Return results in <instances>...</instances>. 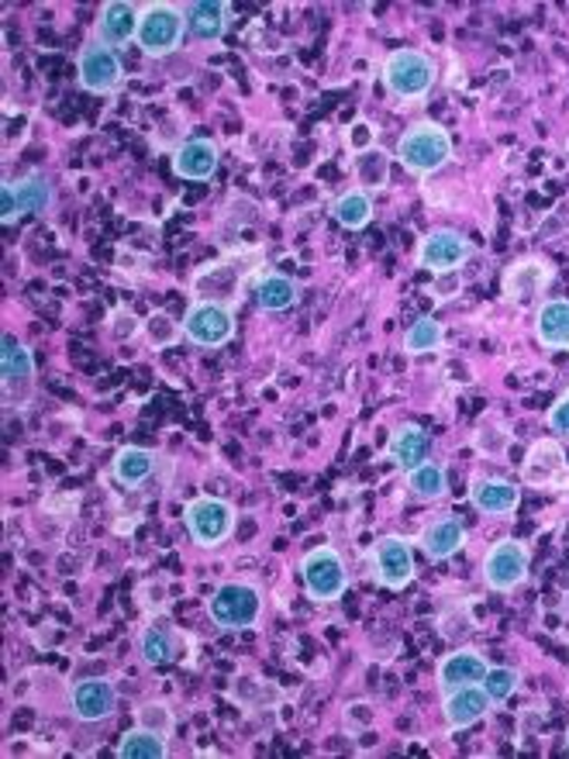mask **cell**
Segmentation results:
<instances>
[{
    "mask_svg": "<svg viewBox=\"0 0 569 759\" xmlns=\"http://www.w3.org/2000/svg\"><path fill=\"white\" fill-rule=\"evenodd\" d=\"M208 611H211V622L218 629H228V632L252 629L263 614V594L255 583L232 580V583H221L214 590V598L208 601Z\"/></svg>",
    "mask_w": 569,
    "mask_h": 759,
    "instance_id": "3957f363",
    "label": "cell"
},
{
    "mask_svg": "<svg viewBox=\"0 0 569 759\" xmlns=\"http://www.w3.org/2000/svg\"><path fill=\"white\" fill-rule=\"evenodd\" d=\"M138 18H141V8L131 4V0H107V4L101 8V18H97V42H104L110 49H122V45L135 42Z\"/></svg>",
    "mask_w": 569,
    "mask_h": 759,
    "instance_id": "ac0fdd59",
    "label": "cell"
},
{
    "mask_svg": "<svg viewBox=\"0 0 569 759\" xmlns=\"http://www.w3.org/2000/svg\"><path fill=\"white\" fill-rule=\"evenodd\" d=\"M518 684H521L518 670H510V666H491L487 673H483V681H480V687L491 694L494 705H500V700H507L510 694H515Z\"/></svg>",
    "mask_w": 569,
    "mask_h": 759,
    "instance_id": "e575fe53",
    "label": "cell"
},
{
    "mask_svg": "<svg viewBox=\"0 0 569 759\" xmlns=\"http://www.w3.org/2000/svg\"><path fill=\"white\" fill-rule=\"evenodd\" d=\"M138 328H141V325H138V318H135V315H128V312H118V315L110 318V335H114V339H118V342L135 339Z\"/></svg>",
    "mask_w": 569,
    "mask_h": 759,
    "instance_id": "ab89813d",
    "label": "cell"
},
{
    "mask_svg": "<svg viewBox=\"0 0 569 759\" xmlns=\"http://www.w3.org/2000/svg\"><path fill=\"white\" fill-rule=\"evenodd\" d=\"M473 445H476V453L480 456H487V460H504L507 456V445H510V429L504 425V421L497 414H487L476 425L473 432Z\"/></svg>",
    "mask_w": 569,
    "mask_h": 759,
    "instance_id": "1f68e13d",
    "label": "cell"
},
{
    "mask_svg": "<svg viewBox=\"0 0 569 759\" xmlns=\"http://www.w3.org/2000/svg\"><path fill=\"white\" fill-rule=\"evenodd\" d=\"M491 670V663L483 660L480 650H452L449 656H442L439 663V687L442 694L455 691V687H466V684H480L483 673Z\"/></svg>",
    "mask_w": 569,
    "mask_h": 759,
    "instance_id": "44dd1931",
    "label": "cell"
},
{
    "mask_svg": "<svg viewBox=\"0 0 569 759\" xmlns=\"http://www.w3.org/2000/svg\"><path fill=\"white\" fill-rule=\"evenodd\" d=\"M369 567H373V577L387 587V590H404L414 583V542L404 536H383L377 539L373 552H369Z\"/></svg>",
    "mask_w": 569,
    "mask_h": 759,
    "instance_id": "7c38bea8",
    "label": "cell"
},
{
    "mask_svg": "<svg viewBox=\"0 0 569 759\" xmlns=\"http://www.w3.org/2000/svg\"><path fill=\"white\" fill-rule=\"evenodd\" d=\"M180 331L193 346L218 349L235 335V307L224 301H197L183 315Z\"/></svg>",
    "mask_w": 569,
    "mask_h": 759,
    "instance_id": "52a82bcc",
    "label": "cell"
},
{
    "mask_svg": "<svg viewBox=\"0 0 569 759\" xmlns=\"http://www.w3.org/2000/svg\"><path fill=\"white\" fill-rule=\"evenodd\" d=\"M528 567H531V552L525 549V542L500 539L483 556V580L497 594H507V590H515L528 580Z\"/></svg>",
    "mask_w": 569,
    "mask_h": 759,
    "instance_id": "8fae6325",
    "label": "cell"
},
{
    "mask_svg": "<svg viewBox=\"0 0 569 759\" xmlns=\"http://www.w3.org/2000/svg\"><path fill=\"white\" fill-rule=\"evenodd\" d=\"M408 491L414 500H442L449 494V473L442 463L424 460L414 470H408Z\"/></svg>",
    "mask_w": 569,
    "mask_h": 759,
    "instance_id": "f1b7e54d",
    "label": "cell"
},
{
    "mask_svg": "<svg viewBox=\"0 0 569 759\" xmlns=\"http://www.w3.org/2000/svg\"><path fill=\"white\" fill-rule=\"evenodd\" d=\"M252 297H255V304L263 307V312H273L276 315V312H287V307L297 304L301 287L294 284L291 276L260 270V273H255V280H252Z\"/></svg>",
    "mask_w": 569,
    "mask_h": 759,
    "instance_id": "d4e9b609",
    "label": "cell"
},
{
    "mask_svg": "<svg viewBox=\"0 0 569 759\" xmlns=\"http://www.w3.org/2000/svg\"><path fill=\"white\" fill-rule=\"evenodd\" d=\"M138 653H141V660L152 663V666L173 663V660H180V635L169 625H162V622H152V625L141 629V635H138Z\"/></svg>",
    "mask_w": 569,
    "mask_h": 759,
    "instance_id": "83f0119b",
    "label": "cell"
},
{
    "mask_svg": "<svg viewBox=\"0 0 569 759\" xmlns=\"http://www.w3.org/2000/svg\"><path fill=\"white\" fill-rule=\"evenodd\" d=\"M187 35V14L177 4H146L138 18V49L146 55H169L183 45Z\"/></svg>",
    "mask_w": 569,
    "mask_h": 759,
    "instance_id": "277c9868",
    "label": "cell"
},
{
    "mask_svg": "<svg viewBox=\"0 0 569 759\" xmlns=\"http://www.w3.org/2000/svg\"><path fill=\"white\" fill-rule=\"evenodd\" d=\"M470 500L480 515L504 518V515H515V508L521 504V491L515 484L500 481V476H476L470 484Z\"/></svg>",
    "mask_w": 569,
    "mask_h": 759,
    "instance_id": "d6986e66",
    "label": "cell"
},
{
    "mask_svg": "<svg viewBox=\"0 0 569 759\" xmlns=\"http://www.w3.org/2000/svg\"><path fill=\"white\" fill-rule=\"evenodd\" d=\"M473 260V242L455 229H435L418 242L414 263L435 276H449Z\"/></svg>",
    "mask_w": 569,
    "mask_h": 759,
    "instance_id": "9c48e42d",
    "label": "cell"
},
{
    "mask_svg": "<svg viewBox=\"0 0 569 759\" xmlns=\"http://www.w3.org/2000/svg\"><path fill=\"white\" fill-rule=\"evenodd\" d=\"M187 14V32L201 42H218L228 28V18H232V4L224 0H193V4L183 8Z\"/></svg>",
    "mask_w": 569,
    "mask_h": 759,
    "instance_id": "603a6c76",
    "label": "cell"
},
{
    "mask_svg": "<svg viewBox=\"0 0 569 759\" xmlns=\"http://www.w3.org/2000/svg\"><path fill=\"white\" fill-rule=\"evenodd\" d=\"M556 280V270L549 260L542 256H525L518 263H510L504 270V280H500V291H504V301L515 304V307H531L538 297H542L549 291V284Z\"/></svg>",
    "mask_w": 569,
    "mask_h": 759,
    "instance_id": "30bf717a",
    "label": "cell"
},
{
    "mask_svg": "<svg viewBox=\"0 0 569 759\" xmlns=\"http://www.w3.org/2000/svg\"><path fill=\"white\" fill-rule=\"evenodd\" d=\"M70 708L80 721H107L118 708V691L107 677H87L70 687Z\"/></svg>",
    "mask_w": 569,
    "mask_h": 759,
    "instance_id": "2e32d148",
    "label": "cell"
},
{
    "mask_svg": "<svg viewBox=\"0 0 569 759\" xmlns=\"http://www.w3.org/2000/svg\"><path fill=\"white\" fill-rule=\"evenodd\" d=\"M349 149L356 152V156H362V152H369V149H377V131L369 128V122H356L352 128H349Z\"/></svg>",
    "mask_w": 569,
    "mask_h": 759,
    "instance_id": "74e56055",
    "label": "cell"
},
{
    "mask_svg": "<svg viewBox=\"0 0 569 759\" xmlns=\"http://www.w3.org/2000/svg\"><path fill=\"white\" fill-rule=\"evenodd\" d=\"M521 481L528 487H569V466H566V453L556 439H538L521 463Z\"/></svg>",
    "mask_w": 569,
    "mask_h": 759,
    "instance_id": "9a60e30c",
    "label": "cell"
},
{
    "mask_svg": "<svg viewBox=\"0 0 569 759\" xmlns=\"http://www.w3.org/2000/svg\"><path fill=\"white\" fill-rule=\"evenodd\" d=\"M331 214H335V221L341 224V229L359 232V229H366V224H369V218H373V197H369L366 190H359V187H352L331 204Z\"/></svg>",
    "mask_w": 569,
    "mask_h": 759,
    "instance_id": "f546056e",
    "label": "cell"
},
{
    "mask_svg": "<svg viewBox=\"0 0 569 759\" xmlns=\"http://www.w3.org/2000/svg\"><path fill=\"white\" fill-rule=\"evenodd\" d=\"M156 466H159L156 453H149V449H141V445L118 449V453H114V463H110L118 484H125V487H141L156 473Z\"/></svg>",
    "mask_w": 569,
    "mask_h": 759,
    "instance_id": "484cf974",
    "label": "cell"
},
{
    "mask_svg": "<svg viewBox=\"0 0 569 759\" xmlns=\"http://www.w3.org/2000/svg\"><path fill=\"white\" fill-rule=\"evenodd\" d=\"M535 339L546 349H569V301L552 297L535 312Z\"/></svg>",
    "mask_w": 569,
    "mask_h": 759,
    "instance_id": "cb8c5ba5",
    "label": "cell"
},
{
    "mask_svg": "<svg viewBox=\"0 0 569 759\" xmlns=\"http://www.w3.org/2000/svg\"><path fill=\"white\" fill-rule=\"evenodd\" d=\"M418 546L421 552L432 559V563H442V559L455 556L463 546H466V528L460 518L452 515H442L435 521H429L421 531H418Z\"/></svg>",
    "mask_w": 569,
    "mask_h": 759,
    "instance_id": "ffe728a7",
    "label": "cell"
},
{
    "mask_svg": "<svg viewBox=\"0 0 569 759\" xmlns=\"http://www.w3.org/2000/svg\"><path fill=\"white\" fill-rule=\"evenodd\" d=\"M445 346V325L439 318H418L404 331V352L411 356H429Z\"/></svg>",
    "mask_w": 569,
    "mask_h": 759,
    "instance_id": "d6a6232c",
    "label": "cell"
},
{
    "mask_svg": "<svg viewBox=\"0 0 569 759\" xmlns=\"http://www.w3.org/2000/svg\"><path fill=\"white\" fill-rule=\"evenodd\" d=\"M549 429L562 439H569V393H562V398L549 408Z\"/></svg>",
    "mask_w": 569,
    "mask_h": 759,
    "instance_id": "f35d334b",
    "label": "cell"
},
{
    "mask_svg": "<svg viewBox=\"0 0 569 759\" xmlns=\"http://www.w3.org/2000/svg\"><path fill=\"white\" fill-rule=\"evenodd\" d=\"M183 521L197 546L214 549L235 531V508L221 497H193L183 508Z\"/></svg>",
    "mask_w": 569,
    "mask_h": 759,
    "instance_id": "ba28073f",
    "label": "cell"
},
{
    "mask_svg": "<svg viewBox=\"0 0 569 759\" xmlns=\"http://www.w3.org/2000/svg\"><path fill=\"white\" fill-rule=\"evenodd\" d=\"M55 204V187L45 177H24L0 187V221L11 224L21 214H45Z\"/></svg>",
    "mask_w": 569,
    "mask_h": 759,
    "instance_id": "5bb4252c",
    "label": "cell"
},
{
    "mask_svg": "<svg viewBox=\"0 0 569 759\" xmlns=\"http://www.w3.org/2000/svg\"><path fill=\"white\" fill-rule=\"evenodd\" d=\"M135 718H138L141 728H152V732H159L166 739L173 736V728H177V715H173V708L166 705V700H149V705H141L135 711Z\"/></svg>",
    "mask_w": 569,
    "mask_h": 759,
    "instance_id": "d590c367",
    "label": "cell"
},
{
    "mask_svg": "<svg viewBox=\"0 0 569 759\" xmlns=\"http://www.w3.org/2000/svg\"><path fill=\"white\" fill-rule=\"evenodd\" d=\"M377 725V711L369 700H352V705L346 708V728L349 732H369V728Z\"/></svg>",
    "mask_w": 569,
    "mask_h": 759,
    "instance_id": "8d00e7d4",
    "label": "cell"
},
{
    "mask_svg": "<svg viewBox=\"0 0 569 759\" xmlns=\"http://www.w3.org/2000/svg\"><path fill=\"white\" fill-rule=\"evenodd\" d=\"M491 708H494V700L480 684L455 687L442 697V715H445L449 732H463V728L476 725L480 718H487Z\"/></svg>",
    "mask_w": 569,
    "mask_h": 759,
    "instance_id": "e0dca14e",
    "label": "cell"
},
{
    "mask_svg": "<svg viewBox=\"0 0 569 759\" xmlns=\"http://www.w3.org/2000/svg\"><path fill=\"white\" fill-rule=\"evenodd\" d=\"M301 577H304V590L310 601H338L349 587V573H346V559L338 556V549L331 546H318L304 556L301 563Z\"/></svg>",
    "mask_w": 569,
    "mask_h": 759,
    "instance_id": "5b68a950",
    "label": "cell"
},
{
    "mask_svg": "<svg viewBox=\"0 0 569 759\" xmlns=\"http://www.w3.org/2000/svg\"><path fill=\"white\" fill-rule=\"evenodd\" d=\"M356 173H359V190H380L390 177V156L383 149H369L362 152V159L356 162Z\"/></svg>",
    "mask_w": 569,
    "mask_h": 759,
    "instance_id": "836d02e7",
    "label": "cell"
},
{
    "mask_svg": "<svg viewBox=\"0 0 569 759\" xmlns=\"http://www.w3.org/2000/svg\"><path fill=\"white\" fill-rule=\"evenodd\" d=\"M435 63H432V55H424L418 49H397L387 55V63H383V83H387V91L393 97H401V101H418L432 91V83H435Z\"/></svg>",
    "mask_w": 569,
    "mask_h": 759,
    "instance_id": "7a4b0ae2",
    "label": "cell"
},
{
    "mask_svg": "<svg viewBox=\"0 0 569 759\" xmlns=\"http://www.w3.org/2000/svg\"><path fill=\"white\" fill-rule=\"evenodd\" d=\"M122 759H166L169 756V739L152 732V728L135 725L131 732L118 742Z\"/></svg>",
    "mask_w": 569,
    "mask_h": 759,
    "instance_id": "4dcf8cb0",
    "label": "cell"
},
{
    "mask_svg": "<svg viewBox=\"0 0 569 759\" xmlns=\"http://www.w3.org/2000/svg\"><path fill=\"white\" fill-rule=\"evenodd\" d=\"M397 159L414 177H432L452 159V135L435 122H418L397 143Z\"/></svg>",
    "mask_w": 569,
    "mask_h": 759,
    "instance_id": "6da1fadb",
    "label": "cell"
},
{
    "mask_svg": "<svg viewBox=\"0 0 569 759\" xmlns=\"http://www.w3.org/2000/svg\"><path fill=\"white\" fill-rule=\"evenodd\" d=\"M218 146L208 143V138H187V143L173 152V170L183 177V180H211L218 173Z\"/></svg>",
    "mask_w": 569,
    "mask_h": 759,
    "instance_id": "7402d4cb",
    "label": "cell"
},
{
    "mask_svg": "<svg viewBox=\"0 0 569 759\" xmlns=\"http://www.w3.org/2000/svg\"><path fill=\"white\" fill-rule=\"evenodd\" d=\"M0 377H4V404L24 408L35 393V356L14 331L0 339Z\"/></svg>",
    "mask_w": 569,
    "mask_h": 759,
    "instance_id": "8992f818",
    "label": "cell"
},
{
    "mask_svg": "<svg viewBox=\"0 0 569 759\" xmlns=\"http://www.w3.org/2000/svg\"><path fill=\"white\" fill-rule=\"evenodd\" d=\"M387 456L393 460V466H401L408 473L418 463L429 460V435H424V429H418V425H411V421H408V425H401L390 435Z\"/></svg>",
    "mask_w": 569,
    "mask_h": 759,
    "instance_id": "4316f807",
    "label": "cell"
},
{
    "mask_svg": "<svg viewBox=\"0 0 569 759\" xmlns=\"http://www.w3.org/2000/svg\"><path fill=\"white\" fill-rule=\"evenodd\" d=\"M76 76H80V83H83V91H91V94H110V91L122 87L125 66H122V60H118V52L94 39V42L83 45L80 55H76Z\"/></svg>",
    "mask_w": 569,
    "mask_h": 759,
    "instance_id": "4fadbf2b",
    "label": "cell"
}]
</instances>
